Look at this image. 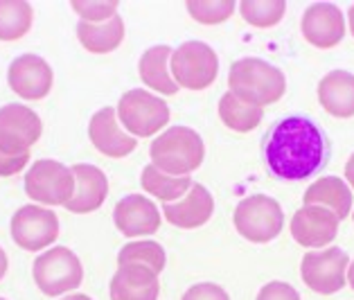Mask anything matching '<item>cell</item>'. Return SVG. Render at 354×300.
<instances>
[{
    "label": "cell",
    "mask_w": 354,
    "mask_h": 300,
    "mask_svg": "<svg viewBox=\"0 0 354 300\" xmlns=\"http://www.w3.org/2000/svg\"><path fill=\"white\" fill-rule=\"evenodd\" d=\"M330 156L327 133L312 118L300 113L280 118L262 138V160L278 181H305L321 174Z\"/></svg>",
    "instance_id": "obj_1"
},
{
    "label": "cell",
    "mask_w": 354,
    "mask_h": 300,
    "mask_svg": "<svg viewBox=\"0 0 354 300\" xmlns=\"http://www.w3.org/2000/svg\"><path fill=\"white\" fill-rule=\"evenodd\" d=\"M228 91L246 104L271 106L287 93V77L278 66L260 57H244L232 62L228 71Z\"/></svg>",
    "instance_id": "obj_2"
},
{
    "label": "cell",
    "mask_w": 354,
    "mask_h": 300,
    "mask_svg": "<svg viewBox=\"0 0 354 300\" xmlns=\"http://www.w3.org/2000/svg\"><path fill=\"white\" fill-rule=\"evenodd\" d=\"M149 158L169 176H189L203 165L205 144L192 126H169L151 140Z\"/></svg>",
    "instance_id": "obj_3"
},
{
    "label": "cell",
    "mask_w": 354,
    "mask_h": 300,
    "mask_svg": "<svg viewBox=\"0 0 354 300\" xmlns=\"http://www.w3.org/2000/svg\"><path fill=\"white\" fill-rule=\"evenodd\" d=\"M115 113L124 131L133 138H153L169 124V106L160 95L145 88H131L120 97Z\"/></svg>",
    "instance_id": "obj_4"
},
{
    "label": "cell",
    "mask_w": 354,
    "mask_h": 300,
    "mask_svg": "<svg viewBox=\"0 0 354 300\" xmlns=\"http://www.w3.org/2000/svg\"><path fill=\"white\" fill-rule=\"evenodd\" d=\"M32 278L43 296L59 298L82 285L84 267L68 246H50L34 260Z\"/></svg>",
    "instance_id": "obj_5"
},
{
    "label": "cell",
    "mask_w": 354,
    "mask_h": 300,
    "mask_svg": "<svg viewBox=\"0 0 354 300\" xmlns=\"http://www.w3.org/2000/svg\"><path fill=\"white\" fill-rule=\"evenodd\" d=\"M23 187L32 203L46 205V208H57V205L66 208L75 194L73 167L50 158L34 160L25 171Z\"/></svg>",
    "instance_id": "obj_6"
},
{
    "label": "cell",
    "mask_w": 354,
    "mask_h": 300,
    "mask_svg": "<svg viewBox=\"0 0 354 300\" xmlns=\"http://www.w3.org/2000/svg\"><path fill=\"white\" fill-rule=\"evenodd\" d=\"M171 79L178 88L185 91H205L217 82L219 57L203 41H185L174 48L169 59Z\"/></svg>",
    "instance_id": "obj_7"
},
{
    "label": "cell",
    "mask_w": 354,
    "mask_h": 300,
    "mask_svg": "<svg viewBox=\"0 0 354 300\" xmlns=\"http://www.w3.org/2000/svg\"><path fill=\"white\" fill-rule=\"evenodd\" d=\"M237 233L250 244H269L284 228L282 205L269 194H250L241 199L232 214Z\"/></svg>",
    "instance_id": "obj_8"
},
{
    "label": "cell",
    "mask_w": 354,
    "mask_h": 300,
    "mask_svg": "<svg viewBox=\"0 0 354 300\" xmlns=\"http://www.w3.org/2000/svg\"><path fill=\"white\" fill-rule=\"evenodd\" d=\"M350 255L339 246L312 248L300 260L302 282L321 296H334L348 285Z\"/></svg>",
    "instance_id": "obj_9"
},
{
    "label": "cell",
    "mask_w": 354,
    "mask_h": 300,
    "mask_svg": "<svg viewBox=\"0 0 354 300\" xmlns=\"http://www.w3.org/2000/svg\"><path fill=\"white\" fill-rule=\"evenodd\" d=\"M10 235L14 244L28 253L48 251L59 237V217L53 208H46V205H21L12 214Z\"/></svg>",
    "instance_id": "obj_10"
},
{
    "label": "cell",
    "mask_w": 354,
    "mask_h": 300,
    "mask_svg": "<svg viewBox=\"0 0 354 300\" xmlns=\"http://www.w3.org/2000/svg\"><path fill=\"white\" fill-rule=\"evenodd\" d=\"M43 135V122L39 113L28 104L0 106V149L10 153H25Z\"/></svg>",
    "instance_id": "obj_11"
},
{
    "label": "cell",
    "mask_w": 354,
    "mask_h": 300,
    "mask_svg": "<svg viewBox=\"0 0 354 300\" xmlns=\"http://www.w3.org/2000/svg\"><path fill=\"white\" fill-rule=\"evenodd\" d=\"M7 84L25 102H41L55 86V73L46 59L32 53L19 55L7 68Z\"/></svg>",
    "instance_id": "obj_12"
},
{
    "label": "cell",
    "mask_w": 354,
    "mask_h": 300,
    "mask_svg": "<svg viewBox=\"0 0 354 300\" xmlns=\"http://www.w3.org/2000/svg\"><path fill=\"white\" fill-rule=\"evenodd\" d=\"M341 219L330 208L323 205H302L300 210L293 212L289 233L293 242L305 248H325L330 246L336 235H339Z\"/></svg>",
    "instance_id": "obj_13"
},
{
    "label": "cell",
    "mask_w": 354,
    "mask_h": 300,
    "mask_svg": "<svg viewBox=\"0 0 354 300\" xmlns=\"http://www.w3.org/2000/svg\"><path fill=\"white\" fill-rule=\"evenodd\" d=\"M300 32L309 46L318 50H332L345 39L348 23H345V16L336 5L314 3L302 14Z\"/></svg>",
    "instance_id": "obj_14"
},
{
    "label": "cell",
    "mask_w": 354,
    "mask_h": 300,
    "mask_svg": "<svg viewBox=\"0 0 354 300\" xmlns=\"http://www.w3.org/2000/svg\"><path fill=\"white\" fill-rule=\"evenodd\" d=\"M113 224L124 237H147L160 230L162 217L158 205L145 194H127L115 203Z\"/></svg>",
    "instance_id": "obj_15"
},
{
    "label": "cell",
    "mask_w": 354,
    "mask_h": 300,
    "mask_svg": "<svg viewBox=\"0 0 354 300\" xmlns=\"http://www.w3.org/2000/svg\"><path fill=\"white\" fill-rule=\"evenodd\" d=\"M88 138L93 147L109 158H127L138 147V140L120 124L113 106L100 109L88 122Z\"/></svg>",
    "instance_id": "obj_16"
},
{
    "label": "cell",
    "mask_w": 354,
    "mask_h": 300,
    "mask_svg": "<svg viewBox=\"0 0 354 300\" xmlns=\"http://www.w3.org/2000/svg\"><path fill=\"white\" fill-rule=\"evenodd\" d=\"M212 214H214V196L201 183H192V187H189L187 194L180 201L162 205V217H165L167 224L183 230L205 226L212 219Z\"/></svg>",
    "instance_id": "obj_17"
},
{
    "label": "cell",
    "mask_w": 354,
    "mask_h": 300,
    "mask_svg": "<svg viewBox=\"0 0 354 300\" xmlns=\"http://www.w3.org/2000/svg\"><path fill=\"white\" fill-rule=\"evenodd\" d=\"M75 174V194L66 205L73 214H91L104 205L109 196V178L97 165L91 162H77L73 165Z\"/></svg>",
    "instance_id": "obj_18"
},
{
    "label": "cell",
    "mask_w": 354,
    "mask_h": 300,
    "mask_svg": "<svg viewBox=\"0 0 354 300\" xmlns=\"http://www.w3.org/2000/svg\"><path fill=\"white\" fill-rule=\"evenodd\" d=\"M111 300H158V273L142 264H122L111 278Z\"/></svg>",
    "instance_id": "obj_19"
},
{
    "label": "cell",
    "mask_w": 354,
    "mask_h": 300,
    "mask_svg": "<svg viewBox=\"0 0 354 300\" xmlns=\"http://www.w3.org/2000/svg\"><path fill=\"white\" fill-rule=\"evenodd\" d=\"M318 104L325 113L339 120L354 118V75L348 71H330L316 88Z\"/></svg>",
    "instance_id": "obj_20"
},
{
    "label": "cell",
    "mask_w": 354,
    "mask_h": 300,
    "mask_svg": "<svg viewBox=\"0 0 354 300\" xmlns=\"http://www.w3.org/2000/svg\"><path fill=\"white\" fill-rule=\"evenodd\" d=\"M171 53H174L171 46H151L145 50L138 62V75H140L142 84L160 97H171L178 93V86L169 73Z\"/></svg>",
    "instance_id": "obj_21"
},
{
    "label": "cell",
    "mask_w": 354,
    "mask_h": 300,
    "mask_svg": "<svg viewBox=\"0 0 354 300\" xmlns=\"http://www.w3.org/2000/svg\"><path fill=\"white\" fill-rule=\"evenodd\" d=\"M302 205H323L343 221L352 214V187L339 176H321L302 194Z\"/></svg>",
    "instance_id": "obj_22"
},
{
    "label": "cell",
    "mask_w": 354,
    "mask_h": 300,
    "mask_svg": "<svg viewBox=\"0 0 354 300\" xmlns=\"http://www.w3.org/2000/svg\"><path fill=\"white\" fill-rule=\"evenodd\" d=\"M124 21L122 16H113L106 23H77V39L84 46V50H88L91 55H109L122 46L124 41Z\"/></svg>",
    "instance_id": "obj_23"
},
{
    "label": "cell",
    "mask_w": 354,
    "mask_h": 300,
    "mask_svg": "<svg viewBox=\"0 0 354 300\" xmlns=\"http://www.w3.org/2000/svg\"><path fill=\"white\" fill-rule=\"evenodd\" d=\"M192 176H169L165 171H160L158 167H153L151 162L147 167H142L140 174V185L145 192H149L153 199L165 203H176L187 194V190L192 187Z\"/></svg>",
    "instance_id": "obj_24"
},
{
    "label": "cell",
    "mask_w": 354,
    "mask_h": 300,
    "mask_svg": "<svg viewBox=\"0 0 354 300\" xmlns=\"http://www.w3.org/2000/svg\"><path fill=\"white\" fill-rule=\"evenodd\" d=\"M219 120L223 126L230 129L235 133H250L262 124L264 120V109L246 104L239 97L226 91L219 100Z\"/></svg>",
    "instance_id": "obj_25"
},
{
    "label": "cell",
    "mask_w": 354,
    "mask_h": 300,
    "mask_svg": "<svg viewBox=\"0 0 354 300\" xmlns=\"http://www.w3.org/2000/svg\"><path fill=\"white\" fill-rule=\"evenodd\" d=\"M34 10L25 0H0V41H21L32 30Z\"/></svg>",
    "instance_id": "obj_26"
},
{
    "label": "cell",
    "mask_w": 354,
    "mask_h": 300,
    "mask_svg": "<svg viewBox=\"0 0 354 300\" xmlns=\"http://www.w3.org/2000/svg\"><path fill=\"white\" fill-rule=\"evenodd\" d=\"M122 264H142L160 276L167 264V255L165 248L153 239H136L118 251V267H122Z\"/></svg>",
    "instance_id": "obj_27"
},
{
    "label": "cell",
    "mask_w": 354,
    "mask_h": 300,
    "mask_svg": "<svg viewBox=\"0 0 354 300\" xmlns=\"http://www.w3.org/2000/svg\"><path fill=\"white\" fill-rule=\"evenodd\" d=\"M237 10L250 28L269 30L284 19L287 3L284 0H241V3H237Z\"/></svg>",
    "instance_id": "obj_28"
},
{
    "label": "cell",
    "mask_w": 354,
    "mask_h": 300,
    "mask_svg": "<svg viewBox=\"0 0 354 300\" xmlns=\"http://www.w3.org/2000/svg\"><path fill=\"white\" fill-rule=\"evenodd\" d=\"M185 10L189 19L201 25H221L237 10L235 0H187Z\"/></svg>",
    "instance_id": "obj_29"
},
{
    "label": "cell",
    "mask_w": 354,
    "mask_h": 300,
    "mask_svg": "<svg viewBox=\"0 0 354 300\" xmlns=\"http://www.w3.org/2000/svg\"><path fill=\"white\" fill-rule=\"evenodd\" d=\"M71 10L86 23H106L118 16V0H73Z\"/></svg>",
    "instance_id": "obj_30"
},
{
    "label": "cell",
    "mask_w": 354,
    "mask_h": 300,
    "mask_svg": "<svg viewBox=\"0 0 354 300\" xmlns=\"http://www.w3.org/2000/svg\"><path fill=\"white\" fill-rule=\"evenodd\" d=\"M180 300H230L228 291L214 282H196L189 287Z\"/></svg>",
    "instance_id": "obj_31"
},
{
    "label": "cell",
    "mask_w": 354,
    "mask_h": 300,
    "mask_svg": "<svg viewBox=\"0 0 354 300\" xmlns=\"http://www.w3.org/2000/svg\"><path fill=\"white\" fill-rule=\"evenodd\" d=\"M255 300H300V294L289 285V282L273 280L257 291Z\"/></svg>",
    "instance_id": "obj_32"
},
{
    "label": "cell",
    "mask_w": 354,
    "mask_h": 300,
    "mask_svg": "<svg viewBox=\"0 0 354 300\" xmlns=\"http://www.w3.org/2000/svg\"><path fill=\"white\" fill-rule=\"evenodd\" d=\"M30 162V151L25 153H10L0 149V178H10L21 174Z\"/></svg>",
    "instance_id": "obj_33"
},
{
    "label": "cell",
    "mask_w": 354,
    "mask_h": 300,
    "mask_svg": "<svg viewBox=\"0 0 354 300\" xmlns=\"http://www.w3.org/2000/svg\"><path fill=\"white\" fill-rule=\"evenodd\" d=\"M345 183H348L354 192V153L348 158V162H345Z\"/></svg>",
    "instance_id": "obj_34"
},
{
    "label": "cell",
    "mask_w": 354,
    "mask_h": 300,
    "mask_svg": "<svg viewBox=\"0 0 354 300\" xmlns=\"http://www.w3.org/2000/svg\"><path fill=\"white\" fill-rule=\"evenodd\" d=\"M7 269H10V257H7L5 248L0 246V280L7 276Z\"/></svg>",
    "instance_id": "obj_35"
},
{
    "label": "cell",
    "mask_w": 354,
    "mask_h": 300,
    "mask_svg": "<svg viewBox=\"0 0 354 300\" xmlns=\"http://www.w3.org/2000/svg\"><path fill=\"white\" fill-rule=\"evenodd\" d=\"M345 23H348V32L352 34V39H354V5L348 10V19H345Z\"/></svg>",
    "instance_id": "obj_36"
},
{
    "label": "cell",
    "mask_w": 354,
    "mask_h": 300,
    "mask_svg": "<svg viewBox=\"0 0 354 300\" xmlns=\"http://www.w3.org/2000/svg\"><path fill=\"white\" fill-rule=\"evenodd\" d=\"M348 285L354 291V260H350V267H348Z\"/></svg>",
    "instance_id": "obj_37"
},
{
    "label": "cell",
    "mask_w": 354,
    "mask_h": 300,
    "mask_svg": "<svg viewBox=\"0 0 354 300\" xmlns=\"http://www.w3.org/2000/svg\"><path fill=\"white\" fill-rule=\"evenodd\" d=\"M62 300H93L91 296H86V294H68L64 296Z\"/></svg>",
    "instance_id": "obj_38"
},
{
    "label": "cell",
    "mask_w": 354,
    "mask_h": 300,
    "mask_svg": "<svg viewBox=\"0 0 354 300\" xmlns=\"http://www.w3.org/2000/svg\"><path fill=\"white\" fill-rule=\"evenodd\" d=\"M350 217H352V221H354V205H352V214H350Z\"/></svg>",
    "instance_id": "obj_39"
},
{
    "label": "cell",
    "mask_w": 354,
    "mask_h": 300,
    "mask_svg": "<svg viewBox=\"0 0 354 300\" xmlns=\"http://www.w3.org/2000/svg\"><path fill=\"white\" fill-rule=\"evenodd\" d=\"M0 300H7V298H0Z\"/></svg>",
    "instance_id": "obj_40"
}]
</instances>
